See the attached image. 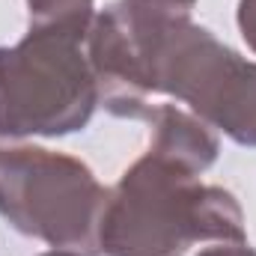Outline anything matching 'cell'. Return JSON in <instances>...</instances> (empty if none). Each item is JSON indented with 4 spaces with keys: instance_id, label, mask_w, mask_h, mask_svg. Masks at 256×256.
I'll return each mask as SVG.
<instances>
[{
    "instance_id": "1",
    "label": "cell",
    "mask_w": 256,
    "mask_h": 256,
    "mask_svg": "<svg viewBox=\"0 0 256 256\" xmlns=\"http://www.w3.org/2000/svg\"><path fill=\"white\" fill-rule=\"evenodd\" d=\"M200 242L248 244L238 200L200 173L149 149L108 188L98 248L102 256H182Z\"/></svg>"
},
{
    "instance_id": "2",
    "label": "cell",
    "mask_w": 256,
    "mask_h": 256,
    "mask_svg": "<svg viewBox=\"0 0 256 256\" xmlns=\"http://www.w3.org/2000/svg\"><path fill=\"white\" fill-rule=\"evenodd\" d=\"M90 21L30 24L18 45L0 48V137H66L102 104L86 57Z\"/></svg>"
},
{
    "instance_id": "3",
    "label": "cell",
    "mask_w": 256,
    "mask_h": 256,
    "mask_svg": "<svg viewBox=\"0 0 256 256\" xmlns=\"http://www.w3.org/2000/svg\"><path fill=\"white\" fill-rule=\"evenodd\" d=\"M108 188L63 152L0 143V218L51 248L96 254Z\"/></svg>"
},
{
    "instance_id": "4",
    "label": "cell",
    "mask_w": 256,
    "mask_h": 256,
    "mask_svg": "<svg viewBox=\"0 0 256 256\" xmlns=\"http://www.w3.org/2000/svg\"><path fill=\"white\" fill-rule=\"evenodd\" d=\"M146 96H173L208 128L256 149V63L191 18L176 24L158 45L146 74Z\"/></svg>"
},
{
    "instance_id": "5",
    "label": "cell",
    "mask_w": 256,
    "mask_h": 256,
    "mask_svg": "<svg viewBox=\"0 0 256 256\" xmlns=\"http://www.w3.org/2000/svg\"><path fill=\"white\" fill-rule=\"evenodd\" d=\"M196 0H116L92 15L86 57L108 114L137 120L149 104L146 74L164 36L194 15Z\"/></svg>"
},
{
    "instance_id": "6",
    "label": "cell",
    "mask_w": 256,
    "mask_h": 256,
    "mask_svg": "<svg viewBox=\"0 0 256 256\" xmlns=\"http://www.w3.org/2000/svg\"><path fill=\"white\" fill-rule=\"evenodd\" d=\"M137 120L152 126V146L155 152L185 164L194 173H206L220 152V143L214 131L206 126L191 110H182L176 104H146Z\"/></svg>"
},
{
    "instance_id": "7",
    "label": "cell",
    "mask_w": 256,
    "mask_h": 256,
    "mask_svg": "<svg viewBox=\"0 0 256 256\" xmlns=\"http://www.w3.org/2000/svg\"><path fill=\"white\" fill-rule=\"evenodd\" d=\"M30 24H51V21H90L92 0H27Z\"/></svg>"
},
{
    "instance_id": "8",
    "label": "cell",
    "mask_w": 256,
    "mask_h": 256,
    "mask_svg": "<svg viewBox=\"0 0 256 256\" xmlns=\"http://www.w3.org/2000/svg\"><path fill=\"white\" fill-rule=\"evenodd\" d=\"M238 30L248 42V48L256 54V0H238Z\"/></svg>"
},
{
    "instance_id": "9",
    "label": "cell",
    "mask_w": 256,
    "mask_h": 256,
    "mask_svg": "<svg viewBox=\"0 0 256 256\" xmlns=\"http://www.w3.org/2000/svg\"><path fill=\"white\" fill-rule=\"evenodd\" d=\"M200 256H256L248 244H220V248H208Z\"/></svg>"
},
{
    "instance_id": "10",
    "label": "cell",
    "mask_w": 256,
    "mask_h": 256,
    "mask_svg": "<svg viewBox=\"0 0 256 256\" xmlns=\"http://www.w3.org/2000/svg\"><path fill=\"white\" fill-rule=\"evenodd\" d=\"M39 256H86V254H80V250H66V248H54V250L39 254Z\"/></svg>"
}]
</instances>
